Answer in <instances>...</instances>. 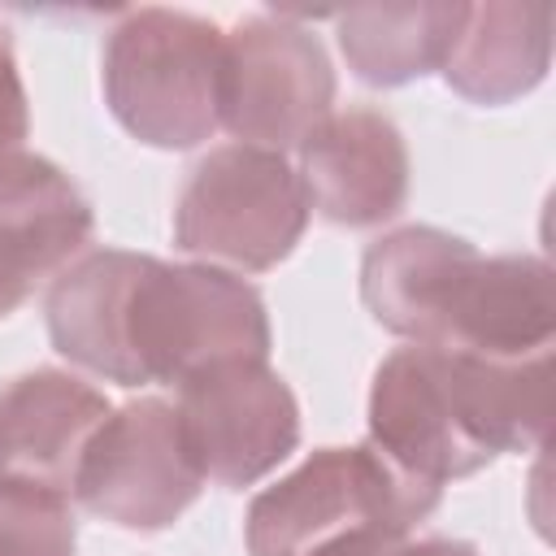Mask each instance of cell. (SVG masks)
Returning a JSON list of instances; mask_svg holds the SVG:
<instances>
[{
	"instance_id": "6da1fadb",
	"label": "cell",
	"mask_w": 556,
	"mask_h": 556,
	"mask_svg": "<svg viewBox=\"0 0 556 556\" xmlns=\"http://www.w3.org/2000/svg\"><path fill=\"white\" fill-rule=\"evenodd\" d=\"M43 313L52 348L117 387H178L222 361H269L265 300L213 265L100 248L61 269Z\"/></svg>"
},
{
	"instance_id": "7a4b0ae2",
	"label": "cell",
	"mask_w": 556,
	"mask_h": 556,
	"mask_svg": "<svg viewBox=\"0 0 556 556\" xmlns=\"http://www.w3.org/2000/svg\"><path fill=\"white\" fill-rule=\"evenodd\" d=\"M443 491L400 473L369 439L321 447L265 486L243 521L252 556H391Z\"/></svg>"
},
{
	"instance_id": "3957f363",
	"label": "cell",
	"mask_w": 556,
	"mask_h": 556,
	"mask_svg": "<svg viewBox=\"0 0 556 556\" xmlns=\"http://www.w3.org/2000/svg\"><path fill=\"white\" fill-rule=\"evenodd\" d=\"M100 83L109 113L139 143L195 148L222 126V30L195 13L135 9L104 39Z\"/></svg>"
},
{
	"instance_id": "277c9868",
	"label": "cell",
	"mask_w": 556,
	"mask_h": 556,
	"mask_svg": "<svg viewBox=\"0 0 556 556\" xmlns=\"http://www.w3.org/2000/svg\"><path fill=\"white\" fill-rule=\"evenodd\" d=\"M308 226L300 174L282 152L226 143L195 161L174 204V243L213 269L261 274L291 256Z\"/></svg>"
},
{
	"instance_id": "5b68a950",
	"label": "cell",
	"mask_w": 556,
	"mask_h": 556,
	"mask_svg": "<svg viewBox=\"0 0 556 556\" xmlns=\"http://www.w3.org/2000/svg\"><path fill=\"white\" fill-rule=\"evenodd\" d=\"M334 113V70L313 30L287 17H243L222 35L217 122L252 148H300Z\"/></svg>"
},
{
	"instance_id": "8992f818",
	"label": "cell",
	"mask_w": 556,
	"mask_h": 556,
	"mask_svg": "<svg viewBox=\"0 0 556 556\" xmlns=\"http://www.w3.org/2000/svg\"><path fill=\"white\" fill-rule=\"evenodd\" d=\"M200 486L204 478L182 443L178 408L156 395L113 408L74 478L78 504L122 530H165L195 504Z\"/></svg>"
},
{
	"instance_id": "52a82bcc",
	"label": "cell",
	"mask_w": 556,
	"mask_h": 556,
	"mask_svg": "<svg viewBox=\"0 0 556 556\" xmlns=\"http://www.w3.org/2000/svg\"><path fill=\"white\" fill-rule=\"evenodd\" d=\"M182 443L222 486H252L300 443V404L265 361H222L178 382Z\"/></svg>"
},
{
	"instance_id": "ba28073f",
	"label": "cell",
	"mask_w": 556,
	"mask_h": 556,
	"mask_svg": "<svg viewBox=\"0 0 556 556\" xmlns=\"http://www.w3.org/2000/svg\"><path fill=\"white\" fill-rule=\"evenodd\" d=\"M556 295L543 256H482L473 252L447 282L421 343L473 352L491 361L552 356Z\"/></svg>"
},
{
	"instance_id": "9c48e42d",
	"label": "cell",
	"mask_w": 556,
	"mask_h": 556,
	"mask_svg": "<svg viewBox=\"0 0 556 556\" xmlns=\"http://www.w3.org/2000/svg\"><path fill=\"white\" fill-rule=\"evenodd\" d=\"M369 443L413 482L443 491L452 478H469L491 460L465 434L456 404L443 387L439 356L426 343L395 348L369 387Z\"/></svg>"
},
{
	"instance_id": "30bf717a",
	"label": "cell",
	"mask_w": 556,
	"mask_h": 556,
	"mask_svg": "<svg viewBox=\"0 0 556 556\" xmlns=\"http://www.w3.org/2000/svg\"><path fill=\"white\" fill-rule=\"evenodd\" d=\"M300 187L308 208L334 226L391 222L408 200V148L378 109L330 113L300 139Z\"/></svg>"
},
{
	"instance_id": "8fae6325",
	"label": "cell",
	"mask_w": 556,
	"mask_h": 556,
	"mask_svg": "<svg viewBox=\"0 0 556 556\" xmlns=\"http://www.w3.org/2000/svg\"><path fill=\"white\" fill-rule=\"evenodd\" d=\"M91 230L96 213L65 169L35 152L0 161V317L70 265Z\"/></svg>"
},
{
	"instance_id": "7c38bea8",
	"label": "cell",
	"mask_w": 556,
	"mask_h": 556,
	"mask_svg": "<svg viewBox=\"0 0 556 556\" xmlns=\"http://www.w3.org/2000/svg\"><path fill=\"white\" fill-rule=\"evenodd\" d=\"M109 413V400L65 369L9 378L0 387V478L74 495L83 452Z\"/></svg>"
},
{
	"instance_id": "4fadbf2b",
	"label": "cell",
	"mask_w": 556,
	"mask_h": 556,
	"mask_svg": "<svg viewBox=\"0 0 556 556\" xmlns=\"http://www.w3.org/2000/svg\"><path fill=\"white\" fill-rule=\"evenodd\" d=\"M552 65V9L486 0L465 4V22L443 56V78L473 104H508L534 91Z\"/></svg>"
},
{
	"instance_id": "5bb4252c",
	"label": "cell",
	"mask_w": 556,
	"mask_h": 556,
	"mask_svg": "<svg viewBox=\"0 0 556 556\" xmlns=\"http://www.w3.org/2000/svg\"><path fill=\"white\" fill-rule=\"evenodd\" d=\"M469 252H473L469 239L447 235L439 226L391 230L378 243H369L361 261V300L378 326L421 343L443 287L452 282V274Z\"/></svg>"
},
{
	"instance_id": "9a60e30c",
	"label": "cell",
	"mask_w": 556,
	"mask_h": 556,
	"mask_svg": "<svg viewBox=\"0 0 556 556\" xmlns=\"http://www.w3.org/2000/svg\"><path fill=\"white\" fill-rule=\"evenodd\" d=\"M460 22H465L460 0L352 4L334 13L348 70L369 87H404L430 70H443V56Z\"/></svg>"
},
{
	"instance_id": "2e32d148",
	"label": "cell",
	"mask_w": 556,
	"mask_h": 556,
	"mask_svg": "<svg viewBox=\"0 0 556 556\" xmlns=\"http://www.w3.org/2000/svg\"><path fill=\"white\" fill-rule=\"evenodd\" d=\"M70 495L0 478V556H74Z\"/></svg>"
},
{
	"instance_id": "e0dca14e",
	"label": "cell",
	"mask_w": 556,
	"mask_h": 556,
	"mask_svg": "<svg viewBox=\"0 0 556 556\" xmlns=\"http://www.w3.org/2000/svg\"><path fill=\"white\" fill-rule=\"evenodd\" d=\"M30 130V113H26V87L17 74V56H13V39L0 26V161H9L13 152H22V139Z\"/></svg>"
},
{
	"instance_id": "ac0fdd59",
	"label": "cell",
	"mask_w": 556,
	"mask_h": 556,
	"mask_svg": "<svg viewBox=\"0 0 556 556\" xmlns=\"http://www.w3.org/2000/svg\"><path fill=\"white\" fill-rule=\"evenodd\" d=\"M391 556H478V547L473 543H460V539H408V543H400Z\"/></svg>"
}]
</instances>
